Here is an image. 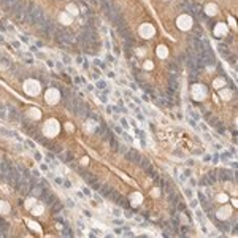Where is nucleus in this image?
<instances>
[{
	"mask_svg": "<svg viewBox=\"0 0 238 238\" xmlns=\"http://www.w3.org/2000/svg\"><path fill=\"white\" fill-rule=\"evenodd\" d=\"M207 88L205 86H200V84H197L194 86V89H192V95L197 99V100H200V99H203L205 95H207V91H205Z\"/></svg>",
	"mask_w": 238,
	"mask_h": 238,
	"instance_id": "1",
	"label": "nucleus"
},
{
	"mask_svg": "<svg viewBox=\"0 0 238 238\" xmlns=\"http://www.w3.org/2000/svg\"><path fill=\"white\" fill-rule=\"evenodd\" d=\"M140 35L143 38H149V37L154 35V27L151 24H143V27L140 29Z\"/></svg>",
	"mask_w": 238,
	"mask_h": 238,
	"instance_id": "2",
	"label": "nucleus"
},
{
	"mask_svg": "<svg viewBox=\"0 0 238 238\" xmlns=\"http://www.w3.org/2000/svg\"><path fill=\"white\" fill-rule=\"evenodd\" d=\"M126 157L130 162H137V164H140V161H141L140 153H135V151H126Z\"/></svg>",
	"mask_w": 238,
	"mask_h": 238,
	"instance_id": "3",
	"label": "nucleus"
},
{
	"mask_svg": "<svg viewBox=\"0 0 238 238\" xmlns=\"http://www.w3.org/2000/svg\"><path fill=\"white\" fill-rule=\"evenodd\" d=\"M46 100H48V103H57V100H59V94H57L54 89L48 91V94H46Z\"/></svg>",
	"mask_w": 238,
	"mask_h": 238,
	"instance_id": "4",
	"label": "nucleus"
},
{
	"mask_svg": "<svg viewBox=\"0 0 238 238\" xmlns=\"http://www.w3.org/2000/svg\"><path fill=\"white\" fill-rule=\"evenodd\" d=\"M180 27H181V29H189V27L192 26V19H191V18H186V16H183V18H180Z\"/></svg>",
	"mask_w": 238,
	"mask_h": 238,
	"instance_id": "5",
	"label": "nucleus"
},
{
	"mask_svg": "<svg viewBox=\"0 0 238 238\" xmlns=\"http://www.w3.org/2000/svg\"><path fill=\"white\" fill-rule=\"evenodd\" d=\"M229 214H230V208L226 207V208H222V210L218 211V218L219 219H226V218H229Z\"/></svg>",
	"mask_w": 238,
	"mask_h": 238,
	"instance_id": "6",
	"label": "nucleus"
},
{
	"mask_svg": "<svg viewBox=\"0 0 238 238\" xmlns=\"http://www.w3.org/2000/svg\"><path fill=\"white\" fill-rule=\"evenodd\" d=\"M226 34V27H224V24H218L216 29H214V35H222Z\"/></svg>",
	"mask_w": 238,
	"mask_h": 238,
	"instance_id": "7",
	"label": "nucleus"
},
{
	"mask_svg": "<svg viewBox=\"0 0 238 238\" xmlns=\"http://www.w3.org/2000/svg\"><path fill=\"white\" fill-rule=\"evenodd\" d=\"M157 51H159L157 54H159L161 57H165L167 54H168V49H167L165 46H159V48H157Z\"/></svg>",
	"mask_w": 238,
	"mask_h": 238,
	"instance_id": "8",
	"label": "nucleus"
},
{
	"mask_svg": "<svg viewBox=\"0 0 238 238\" xmlns=\"http://www.w3.org/2000/svg\"><path fill=\"white\" fill-rule=\"evenodd\" d=\"M207 13H208V15H216L218 8H214L213 5H210V7H207Z\"/></svg>",
	"mask_w": 238,
	"mask_h": 238,
	"instance_id": "9",
	"label": "nucleus"
},
{
	"mask_svg": "<svg viewBox=\"0 0 238 238\" xmlns=\"http://www.w3.org/2000/svg\"><path fill=\"white\" fill-rule=\"evenodd\" d=\"M224 84V81L222 80H218V81H214V88H219V86H222Z\"/></svg>",
	"mask_w": 238,
	"mask_h": 238,
	"instance_id": "10",
	"label": "nucleus"
},
{
	"mask_svg": "<svg viewBox=\"0 0 238 238\" xmlns=\"http://www.w3.org/2000/svg\"><path fill=\"white\" fill-rule=\"evenodd\" d=\"M148 165H149L148 161H143V162H141V167H143V168H148Z\"/></svg>",
	"mask_w": 238,
	"mask_h": 238,
	"instance_id": "11",
	"label": "nucleus"
}]
</instances>
